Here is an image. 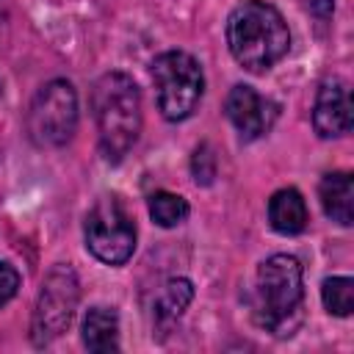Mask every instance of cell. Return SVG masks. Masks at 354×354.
<instances>
[{"instance_id": "277c9868", "label": "cell", "mask_w": 354, "mask_h": 354, "mask_svg": "<svg viewBox=\"0 0 354 354\" xmlns=\"http://www.w3.org/2000/svg\"><path fill=\"white\" fill-rule=\"evenodd\" d=\"M152 83L158 111L166 122H185L205 91V75L199 61L185 50H166L152 61Z\"/></svg>"}, {"instance_id": "30bf717a", "label": "cell", "mask_w": 354, "mask_h": 354, "mask_svg": "<svg viewBox=\"0 0 354 354\" xmlns=\"http://www.w3.org/2000/svg\"><path fill=\"white\" fill-rule=\"evenodd\" d=\"M318 199L324 216L340 227H351L354 221V183L348 171H329L318 183Z\"/></svg>"}, {"instance_id": "7a4b0ae2", "label": "cell", "mask_w": 354, "mask_h": 354, "mask_svg": "<svg viewBox=\"0 0 354 354\" xmlns=\"http://www.w3.org/2000/svg\"><path fill=\"white\" fill-rule=\"evenodd\" d=\"M91 113L97 124L100 152L108 163H119L141 133V91L124 72H105L91 88Z\"/></svg>"}, {"instance_id": "7c38bea8", "label": "cell", "mask_w": 354, "mask_h": 354, "mask_svg": "<svg viewBox=\"0 0 354 354\" xmlns=\"http://www.w3.org/2000/svg\"><path fill=\"white\" fill-rule=\"evenodd\" d=\"M310 221L307 202L296 188H279L268 199V224L279 235H299Z\"/></svg>"}, {"instance_id": "8fae6325", "label": "cell", "mask_w": 354, "mask_h": 354, "mask_svg": "<svg viewBox=\"0 0 354 354\" xmlns=\"http://www.w3.org/2000/svg\"><path fill=\"white\" fill-rule=\"evenodd\" d=\"M80 340L94 354L119 351V313L105 304L88 307L80 324Z\"/></svg>"}, {"instance_id": "52a82bcc", "label": "cell", "mask_w": 354, "mask_h": 354, "mask_svg": "<svg viewBox=\"0 0 354 354\" xmlns=\"http://www.w3.org/2000/svg\"><path fill=\"white\" fill-rule=\"evenodd\" d=\"M80 301V282L72 266L58 263L47 271L41 290L36 296L33 318H30V340L33 346H47L55 337H61L77 310Z\"/></svg>"}, {"instance_id": "6da1fadb", "label": "cell", "mask_w": 354, "mask_h": 354, "mask_svg": "<svg viewBox=\"0 0 354 354\" xmlns=\"http://www.w3.org/2000/svg\"><path fill=\"white\" fill-rule=\"evenodd\" d=\"M227 47L246 72H268L290 50V30L277 6L246 0L227 17Z\"/></svg>"}, {"instance_id": "9c48e42d", "label": "cell", "mask_w": 354, "mask_h": 354, "mask_svg": "<svg viewBox=\"0 0 354 354\" xmlns=\"http://www.w3.org/2000/svg\"><path fill=\"white\" fill-rule=\"evenodd\" d=\"M351 91L348 83L340 77H326L318 86L315 105H313V127L321 138H340L351 133Z\"/></svg>"}, {"instance_id": "8992f818", "label": "cell", "mask_w": 354, "mask_h": 354, "mask_svg": "<svg viewBox=\"0 0 354 354\" xmlns=\"http://www.w3.org/2000/svg\"><path fill=\"white\" fill-rule=\"evenodd\" d=\"M136 221L119 196H100L86 213V249L105 266H124L136 252Z\"/></svg>"}, {"instance_id": "e0dca14e", "label": "cell", "mask_w": 354, "mask_h": 354, "mask_svg": "<svg viewBox=\"0 0 354 354\" xmlns=\"http://www.w3.org/2000/svg\"><path fill=\"white\" fill-rule=\"evenodd\" d=\"M194 155H196V158H194V180H196V183H202V185H207V183L213 180V174H216V163H213L210 147H207V144H202Z\"/></svg>"}, {"instance_id": "5bb4252c", "label": "cell", "mask_w": 354, "mask_h": 354, "mask_svg": "<svg viewBox=\"0 0 354 354\" xmlns=\"http://www.w3.org/2000/svg\"><path fill=\"white\" fill-rule=\"evenodd\" d=\"M321 301L332 315H351L354 310V279L351 277H326L321 282Z\"/></svg>"}, {"instance_id": "4fadbf2b", "label": "cell", "mask_w": 354, "mask_h": 354, "mask_svg": "<svg viewBox=\"0 0 354 354\" xmlns=\"http://www.w3.org/2000/svg\"><path fill=\"white\" fill-rule=\"evenodd\" d=\"M147 207H149V218L163 230H171L177 224H183L191 213L188 202L180 194H171V191H155L147 199Z\"/></svg>"}, {"instance_id": "ba28073f", "label": "cell", "mask_w": 354, "mask_h": 354, "mask_svg": "<svg viewBox=\"0 0 354 354\" xmlns=\"http://www.w3.org/2000/svg\"><path fill=\"white\" fill-rule=\"evenodd\" d=\"M224 116L238 130L241 141H257L279 119V102L254 91L246 83H238L230 88V94L224 100Z\"/></svg>"}, {"instance_id": "9a60e30c", "label": "cell", "mask_w": 354, "mask_h": 354, "mask_svg": "<svg viewBox=\"0 0 354 354\" xmlns=\"http://www.w3.org/2000/svg\"><path fill=\"white\" fill-rule=\"evenodd\" d=\"M194 301V285L191 279L185 277H174L163 285V293H160V315L166 318H177L185 313V307Z\"/></svg>"}, {"instance_id": "3957f363", "label": "cell", "mask_w": 354, "mask_h": 354, "mask_svg": "<svg viewBox=\"0 0 354 354\" xmlns=\"http://www.w3.org/2000/svg\"><path fill=\"white\" fill-rule=\"evenodd\" d=\"M304 268L293 254H271L254 279V318L266 332L290 335L301 318Z\"/></svg>"}, {"instance_id": "5b68a950", "label": "cell", "mask_w": 354, "mask_h": 354, "mask_svg": "<svg viewBox=\"0 0 354 354\" xmlns=\"http://www.w3.org/2000/svg\"><path fill=\"white\" fill-rule=\"evenodd\" d=\"M28 136L39 149H58L72 141L77 130V91L69 80L55 77L44 83L28 108Z\"/></svg>"}, {"instance_id": "2e32d148", "label": "cell", "mask_w": 354, "mask_h": 354, "mask_svg": "<svg viewBox=\"0 0 354 354\" xmlns=\"http://www.w3.org/2000/svg\"><path fill=\"white\" fill-rule=\"evenodd\" d=\"M17 290H19V271L11 263L0 260V307H6L17 296Z\"/></svg>"}]
</instances>
